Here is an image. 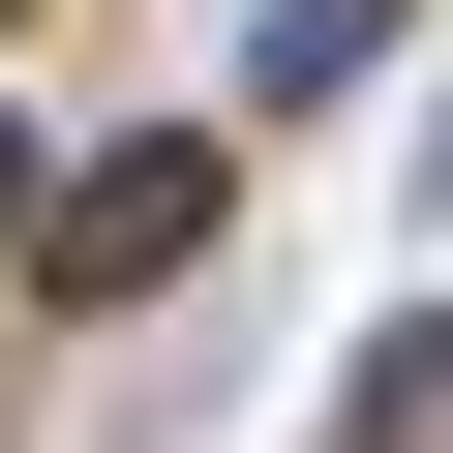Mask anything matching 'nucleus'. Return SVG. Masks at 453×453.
<instances>
[{
	"label": "nucleus",
	"mask_w": 453,
	"mask_h": 453,
	"mask_svg": "<svg viewBox=\"0 0 453 453\" xmlns=\"http://www.w3.org/2000/svg\"><path fill=\"white\" fill-rule=\"evenodd\" d=\"M211 211H242V181H211V151L151 121V151H91V181H31V273H61V303H151V273L211 242Z\"/></svg>",
	"instance_id": "f257e3e1"
},
{
	"label": "nucleus",
	"mask_w": 453,
	"mask_h": 453,
	"mask_svg": "<svg viewBox=\"0 0 453 453\" xmlns=\"http://www.w3.org/2000/svg\"><path fill=\"white\" fill-rule=\"evenodd\" d=\"M0 211H31V121H0Z\"/></svg>",
	"instance_id": "f03ea898"
},
{
	"label": "nucleus",
	"mask_w": 453,
	"mask_h": 453,
	"mask_svg": "<svg viewBox=\"0 0 453 453\" xmlns=\"http://www.w3.org/2000/svg\"><path fill=\"white\" fill-rule=\"evenodd\" d=\"M423 151H453V121H423Z\"/></svg>",
	"instance_id": "7ed1b4c3"
}]
</instances>
